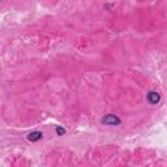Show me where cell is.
I'll return each mask as SVG.
<instances>
[{
    "instance_id": "obj_1",
    "label": "cell",
    "mask_w": 167,
    "mask_h": 167,
    "mask_svg": "<svg viewBox=\"0 0 167 167\" xmlns=\"http://www.w3.org/2000/svg\"><path fill=\"white\" fill-rule=\"evenodd\" d=\"M101 121H102V124H105V125H111V127H116V125H120L121 124V119L114 114L105 115Z\"/></svg>"
},
{
    "instance_id": "obj_2",
    "label": "cell",
    "mask_w": 167,
    "mask_h": 167,
    "mask_svg": "<svg viewBox=\"0 0 167 167\" xmlns=\"http://www.w3.org/2000/svg\"><path fill=\"white\" fill-rule=\"evenodd\" d=\"M146 101H148L150 105H158L159 101H161V94L155 91V90H150L148 94H146Z\"/></svg>"
},
{
    "instance_id": "obj_3",
    "label": "cell",
    "mask_w": 167,
    "mask_h": 167,
    "mask_svg": "<svg viewBox=\"0 0 167 167\" xmlns=\"http://www.w3.org/2000/svg\"><path fill=\"white\" fill-rule=\"evenodd\" d=\"M42 137H43V133L39 132V131H34V132H31L28 135V140L31 141V142H37V141L42 140Z\"/></svg>"
},
{
    "instance_id": "obj_4",
    "label": "cell",
    "mask_w": 167,
    "mask_h": 167,
    "mask_svg": "<svg viewBox=\"0 0 167 167\" xmlns=\"http://www.w3.org/2000/svg\"><path fill=\"white\" fill-rule=\"evenodd\" d=\"M55 132L58 136H63V135H65V129L63 127H56L55 128Z\"/></svg>"
}]
</instances>
